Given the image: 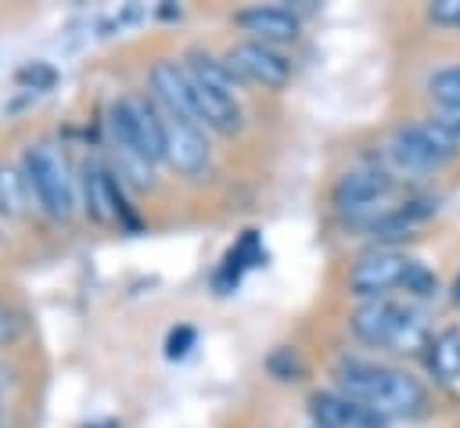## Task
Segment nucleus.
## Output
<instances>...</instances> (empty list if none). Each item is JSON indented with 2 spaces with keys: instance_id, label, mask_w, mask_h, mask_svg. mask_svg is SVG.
<instances>
[{
  "instance_id": "obj_18",
  "label": "nucleus",
  "mask_w": 460,
  "mask_h": 428,
  "mask_svg": "<svg viewBox=\"0 0 460 428\" xmlns=\"http://www.w3.org/2000/svg\"><path fill=\"white\" fill-rule=\"evenodd\" d=\"M25 191H29V183H25L22 169L0 165V212H4V216H18V212H22Z\"/></svg>"
},
{
  "instance_id": "obj_22",
  "label": "nucleus",
  "mask_w": 460,
  "mask_h": 428,
  "mask_svg": "<svg viewBox=\"0 0 460 428\" xmlns=\"http://www.w3.org/2000/svg\"><path fill=\"white\" fill-rule=\"evenodd\" d=\"M194 342H198L194 327L180 324V327H172V331L165 334V356H169V360H183V356L194 349Z\"/></svg>"
},
{
  "instance_id": "obj_13",
  "label": "nucleus",
  "mask_w": 460,
  "mask_h": 428,
  "mask_svg": "<svg viewBox=\"0 0 460 428\" xmlns=\"http://www.w3.org/2000/svg\"><path fill=\"white\" fill-rule=\"evenodd\" d=\"M234 22H237L244 32H252V40L270 43V47L298 40V29H302L298 14L288 11V7H280V4H255V7H244V11L234 14Z\"/></svg>"
},
{
  "instance_id": "obj_4",
  "label": "nucleus",
  "mask_w": 460,
  "mask_h": 428,
  "mask_svg": "<svg viewBox=\"0 0 460 428\" xmlns=\"http://www.w3.org/2000/svg\"><path fill=\"white\" fill-rule=\"evenodd\" d=\"M22 176L29 183V194L36 198V205L54 216V219H68L75 194H72V176L68 165L61 158V151L50 140H36L25 147L22 155Z\"/></svg>"
},
{
  "instance_id": "obj_5",
  "label": "nucleus",
  "mask_w": 460,
  "mask_h": 428,
  "mask_svg": "<svg viewBox=\"0 0 460 428\" xmlns=\"http://www.w3.org/2000/svg\"><path fill=\"white\" fill-rule=\"evenodd\" d=\"M392 158L410 169V173H431V169H442L449 158L460 155V144L428 115V119H417V122H402L395 133H392V144H388Z\"/></svg>"
},
{
  "instance_id": "obj_17",
  "label": "nucleus",
  "mask_w": 460,
  "mask_h": 428,
  "mask_svg": "<svg viewBox=\"0 0 460 428\" xmlns=\"http://www.w3.org/2000/svg\"><path fill=\"white\" fill-rule=\"evenodd\" d=\"M428 94H431L435 108H460V65H449V68L431 72Z\"/></svg>"
},
{
  "instance_id": "obj_20",
  "label": "nucleus",
  "mask_w": 460,
  "mask_h": 428,
  "mask_svg": "<svg viewBox=\"0 0 460 428\" xmlns=\"http://www.w3.org/2000/svg\"><path fill=\"white\" fill-rule=\"evenodd\" d=\"M14 79H18L22 86H29V90H50V86L58 83V68L47 65V61H25V65L14 72Z\"/></svg>"
},
{
  "instance_id": "obj_7",
  "label": "nucleus",
  "mask_w": 460,
  "mask_h": 428,
  "mask_svg": "<svg viewBox=\"0 0 460 428\" xmlns=\"http://www.w3.org/2000/svg\"><path fill=\"white\" fill-rule=\"evenodd\" d=\"M158 115H162V133H165V162L180 176H201L208 169V140H205L201 126L187 122L183 115L165 111L162 104H158Z\"/></svg>"
},
{
  "instance_id": "obj_8",
  "label": "nucleus",
  "mask_w": 460,
  "mask_h": 428,
  "mask_svg": "<svg viewBox=\"0 0 460 428\" xmlns=\"http://www.w3.org/2000/svg\"><path fill=\"white\" fill-rule=\"evenodd\" d=\"M226 61L230 68L237 72V79H248V83H259L266 90H280L288 79H291V61L270 47V43H259V40H244V43H234L226 50Z\"/></svg>"
},
{
  "instance_id": "obj_24",
  "label": "nucleus",
  "mask_w": 460,
  "mask_h": 428,
  "mask_svg": "<svg viewBox=\"0 0 460 428\" xmlns=\"http://www.w3.org/2000/svg\"><path fill=\"white\" fill-rule=\"evenodd\" d=\"M431 119H435V122H438V126H442V129L460 144V108H438Z\"/></svg>"
},
{
  "instance_id": "obj_28",
  "label": "nucleus",
  "mask_w": 460,
  "mask_h": 428,
  "mask_svg": "<svg viewBox=\"0 0 460 428\" xmlns=\"http://www.w3.org/2000/svg\"><path fill=\"white\" fill-rule=\"evenodd\" d=\"M0 417H4V403H0Z\"/></svg>"
},
{
  "instance_id": "obj_16",
  "label": "nucleus",
  "mask_w": 460,
  "mask_h": 428,
  "mask_svg": "<svg viewBox=\"0 0 460 428\" xmlns=\"http://www.w3.org/2000/svg\"><path fill=\"white\" fill-rule=\"evenodd\" d=\"M428 370L438 381L460 378V327H446L428 342Z\"/></svg>"
},
{
  "instance_id": "obj_27",
  "label": "nucleus",
  "mask_w": 460,
  "mask_h": 428,
  "mask_svg": "<svg viewBox=\"0 0 460 428\" xmlns=\"http://www.w3.org/2000/svg\"><path fill=\"white\" fill-rule=\"evenodd\" d=\"M86 428H119L115 421H97V424H86Z\"/></svg>"
},
{
  "instance_id": "obj_21",
  "label": "nucleus",
  "mask_w": 460,
  "mask_h": 428,
  "mask_svg": "<svg viewBox=\"0 0 460 428\" xmlns=\"http://www.w3.org/2000/svg\"><path fill=\"white\" fill-rule=\"evenodd\" d=\"M402 288L410 291V295H435V288H438V281H435V273L424 266V263H410V270H406V277H402Z\"/></svg>"
},
{
  "instance_id": "obj_14",
  "label": "nucleus",
  "mask_w": 460,
  "mask_h": 428,
  "mask_svg": "<svg viewBox=\"0 0 460 428\" xmlns=\"http://www.w3.org/2000/svg\"><path fill=\"white\" fill-rule=\"evenodd\" d=\"M435 212H438V201H435V198H410V201H402V205L381 212V216L370 223V230H374L377 241H395V237H406L413 227L428 223Z\"/></svg>"
},
{
  "instance_id": "obj_15",
  "label": "nucleus",
  "mask_w": 460,
  "mask_h": 428,
  "mask_svg": "<svg viewBox=\"0 0 460 428\" xmlns=\"http://www.w3.org/2000/svg\"><path fill=\"white\" fill-rule=\"evenodd\" d=\"M183 68H187L201 86L237 97V72L230 68L226 58H212V54H205V50H190L187 61H183Z\"/></svg>"
},
{
  "instance_id": "obj_26",
  "label": "nucleus",
  "mask_w": 460,
  "mask_h": 428,
  "mask_svg": "<svg viewBox=\"0 0 460 428\" xmlns=\"http://www.w3.org/2000/svg\"><path fill=\"white\" fill-rule=\"evenodd\" d=\"M449 299H453V306L460 309V273L453 277V288H449Z\"/></svg>"
},
{
  "instance_id": "obj_6",
  "label": "nucleus",
  "mask_w": 460,
  "mask_h": 428,
  "mask_svg": "<svg viewBox=\"0 0 460 428\" xmlns=\"http://www.w3.org/2000/svg\"><path fill=\"white\" fill-rule=\"evenodd\" d=\"M413 259H406L395 248H374L367 255H359L349 270V295L370 302V299H388L392 288H402V277L410 270Z\"/></svg>"
},
{
  "instance_id": "obj_11",
  "label": "nucleus",
  "mask_w": 460,
  "mask_h": 428,
  "mask_svg": "<svg viewBox=\"0 0 460 428\" xmlns=\"http://www.w3.org/2000/svg\"><path fill=\"white\" fill-rule=\"evenodd\" d=\"M309 414L316 421V428H388V417H381L377 410L334 392H313L309 396Z\"/></svg>"
},
{
  "instance_id": "obj_12",
  "label": "nucleus",
  "mask_w": 460,
  "mask_h": 428,
  "mask_svg": "<svg viewBox=\"0 0 460 428\" xmlns=\"http://www.w3.org/2000/svg\"><path fill=\"white\" fill-rule=\"evenodd\" d=\"M83 191H86V209L93 219H122L129 227H137L126 198H122V187H119V176L101 165V162H86L83 165Z\"/></svg>"
},
{
  "instance_id": "obj_9",
  "label": "nucleus",
  "mask_w": 460,
  "mask_h": 428,
  "mask_svg": "<svg viewBox=\"0 0 460 428\" xmlns=\"http://www.w3.org/2000/svg\"><path fill=\"white\" fill-rule=\"evenodd\" d=\"M151 94H155V101H158L165 111L183 115L187 122L201 126L198 97H194V79H190V72H187L180 61H169V58L155 61V68H151Z\"/></svg>"
},
{
  "instance_id": "obj_3",
  "label": "nucleus",
  "mask_w": 460,
  "mask_h": 428,
  "mask_svg": "<svg viewBox=\"0 0 460 428\" xmlns=\"http://www.w3.org/2000/svg\"><path fill=\"white\" fill-rule=\"evenodd\" d=\"M349 331L374 349H392V352H410V349H428V324L417 317L410 306L395 299H370L349 317Z\"/></svg>"
},
{
  "instance_id": "obj_1",
  "label": "nucleus",
  "mask_w": 460,
  "mask_h": 428,
  "mask_svg": "<svg viewBox=\"0 0 460 428\" xmlns=\"http://www.w3.org/2000/svg\"><path fill=\"white\" fill-rule=\"evenodd\" d=\"M338 392L377 410L381 417H420L428 410V388L388 363H370V360H341L334 367Z\"/></svg>"
},
{
  "instance_id": "obj_10",
  "label": "nucleus",
  "mask_w": 460,
  "mask_h": 428,
  "mask_svg": "<svg viewBox=\"0 0 460 428\" xmlns=\"http://www.w3.org/2000/svg\"><path fill=\"white\" fill-rule=\"evenodd\" d=\"M388 191H392V176H388L381 165H356V169H345V173L334 180L331 201H334V209H341V212H359V209L381 201Z\"/></svg>"
},
{
  "instance_id": "obj_23",
  "label": "nucleus",
  "mask_w": 460,
  "mask_h": 428,
  "mask_svg": "<svg viewBox=\"0 0 460 428\" xmlns=\"http://www.w3.org/2000/svg\"><path fill=\"white\" fill-rule=\"evenodd\" d=\"M428 18L435 25L460 29V0H435V4H428Z\"/></svg>"
},
{
  "instance_id": "obj_25",
  "label": "nucleus",
  "mask_w": 460,
  "mask_h": 428,
  "mask_svg": "<svg viewBox=\"0 0 460 428\" xmlns=\"http://www.w3.org/2000/svg\"><path fill=\"white\" fill-rule=\"evenodd\" d=\"M14 338H18V317L0 302V345H7Z\"/></svg>"
},
{
  "instance_id": "obj_2",
  "label": "nucleus",
  "mask_w": 460,
  "mask_h": 428,
  "mask_svg": "<svg viewBox=\"0 0 460 428\" xmlns=\"http://www.w3.org/2000/svg\"><path fill=\"white\" fill-rule=\"evenodd\" d=\"M108 133L122 155V169H129L137 183H151V165L165 162L158 104L151 97H119L108 108Z\"/></svg>"
},
{
  "instance_id": "obj_19",
  "label": "nucleus",
  "mask_w": 460,
  "mask_h": 428,
  "mask_svg": "<svg viewBox=\"0 0 460 428\" xmlns=\"http://www.w3.org/2000/svg\"><path fill=\"white\" fill-rule=\"evenodd\" d=\"M266 370H270L277 381H298V378L305 374V360L298 356V349L280 345V349H273V352L266 356Z\"/></svg>"
}]
</instances>
